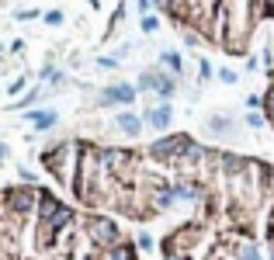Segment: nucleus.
Wrapping results in <instances>:
<instances>
[{"label":"nucleus","mask_w":274,"mask_h":260,"mask_svg":"<svg viewBox=\"0 0 274 260\" xmlns=\"http://www.w3.org/2000/svg\"><path fill=\"white\" fill-rule=\"evenodd\" d=\"M21 87H24V76H17V80H14V83H10V90H7V94H17V90H21Z\"/></svg>","instance_id":"aec40b11"},{"label":"nucleus","mask_w":274,"mask_h":260,"mask_svg":"<svg viewBox=\"0 0 274 260\" xmlns=\"http://www.w3.org/2000/svg\"><path fill=\"white\" fill-rule=\"evenodd\" d=\"M7 156H10V149H7V146L0 142V160H7Z\"/></svg>","instance_id":"412c9836"},{"label":"nucleus","mask_w":274,"mask_h":260,"mask_svg":"<svg viewBox=\"0 0 274 260\" xmlns=\"http://www.w3.org/2000/svg\"><path fill=\"white\" fill-rule=\"evenodd\" d=\"M0 260H139V247L111 215L76 212L38 184H14L0 191Z\"/></svg>","instance_id":"f257e3e1"},{"label":"nucleus","mask_w":274,"mask_h":260,"mask_svg":"<svg viewBox=\"0 0 274 260\" xmlns=\"http://www.w3.org/2000/svg\"><path fill=\"white\" fill-rule=\"evenodd\" d=\"M247 108H250V111L264 108V97H261V94H250V97H247Z\"/></svg>","instance_id":"4468645a"},{"label":"nucleus","mask_w":274,"mask_h":260,"mask_svg":"<svg viewBox=\"0 0 274 260\" xmlns=\"http://www.w3.org/2000/svg\"><path fill=\"white\" fill-rule=\"evenodd\" d=\"M160 63L167 66L174 76H181V69H184V59H181V52H170V49H167V52H160Z\"/></svg>","instance_id":"423d86ee"},{"label":"nucleus","mask_w":274,"mask_h":260,"mask_svg":"<svg viewBox=\"0 0 274 260\" xmlns=\"http://www.w3.org/2000/svg\"><path fill=\"white\" fill-rule=\"evenodd\" d=\"M198 76H202V80L212 76V63H208V59H198Z\"/></svg>","instance_id":"2eb2a0df"},{"label":"nucleus","mask_w":274,"mask_h":260,"mask_svg":"<svg viewBox=\"0 0 274 260\" xmlns=\"http://www.w3.org/2000/svg\"><path fill=\"white\" fill-rule=\"evenodd\" d=\"M156 83H160V69H146L139 76V90H156Z\"/></svg>","instance_id":"1a4fd4ad"},{"label":"nucleus","mask_w":274,"mask_h":260,"mask_svg":"<svg viewBox=\"0 0 274 260\" xmlns=\"http://www.w3.org/2000/svg\"><path fill=\"white\" fill-rule=\"evenodd\" d=\"M174 90H177V80L170 76V73H160V83H156V94L167 101V97H174Z\"/></svg>","instance_id":"6e6552de"},{"label":"nucleus","mask_w":274,"mask_h":260,"mask_svg":"<svg viewBox=\"0 0 274 260\" xmlns=\"http://www.w3.org/2000/svg\"><path fill=\"white\" fill-rule=\"evenodd\" d=\"M45 24H63V10H49L45 14Z\"/></svg>","instance_id":"dca6fc26"},{"label":"nucleus","mask_w":274,"mask_h":260,"mask_svg":"<svg viewBox=\"0 0 274 260\" xmlns=\"http://www.w3.org/2000/svg\"><path fill=\"white\" fill-rule=\"evenodd\" d=\"M17 17H21V21H31V17H38V10H35V7H31V10H21V14H17Z\"/></svg>","instance_id":"6ab92c4d"},{"label":"nucleus","mask_w":274,"mask_h":260,"mask_svg":"<svg viewBox=\"0 0 274 260\" xmlns=\"http://www.w3.org/2000/svg\"><path fill=\"white\" fill-rule=\"evenodd\" d=\"M28 122H31V129L35 132H49L56 122H59V115L49 111V108H42V111H28Z\"/></svg>","instance_id":"39448f33"},{"label":"nucleus","mask_w":274,"mask_h":260,"mask_svg":"<svg viewBox=\"0 0 274 260\" xmlns=\"http://www.w3.org/2000/svg\"><path fill=\"white\" fill-rule=\"evenodd\" d=\"M38 97H42V90H38V87H35V90H28V94H24V97H21V101H14V108H28V104H35V101H38Z\"/></svg>","instance_id":"9b49d317"},{"label":"nucleus","mask_w":274,"mask_h":260,"mask_svg":"<svg viewBox=\"0 0 274 260\" xmlns=\"http://www.w3.org/2000/svg\"><path fill=\"white\" fill-rule=\"evenodd\" d=\"M219 80H222V83H236V80H240V73H236V69H226V66H222V69H219Z\"/></svg>","instance_id":"ddd939ff"},{"label":"nucleus","mask_w":274,"mask_h":260,"mask_svg":"<svg viewBox=\"0 0 274 260\" xmlns=\"http://www.w3.org/2000/svg\"><path fill=\"white\" fill-rule=\"evenodd\" d=\"M264 236H268V250L274 257V201H271V212H268V226H264Z\"/></svg>","instance_id":"9d476101"},{"label":"nucleus","mask_w":274,"mask_h":260,"mask_svg":"<svg viewBox=\"0 0 274 260\" xmlns=\"http://www.w3.org/2000/svg\"><path fill=\"white\" fill-rule=\"evenodd\" d=\"M142 118L139 115H132V111H118L115 115V129L122 132V135H129V139H136V135H142Z\"/></svg>","instance_id":"7ed1b4c3"},{"label":"nucleus","mask_w":274,"mask_h":260,"mask_svg":"<svg viewBox=\"0 0 274 260\" xmlns=\"http://www.w3.org/2000/svg\"><path fill=\"white\" fill-rule=\"evenodd\" d=\"M160 28V17H153V14H142V31L149 35V31H156Z\"/></svg>","instance_id":"f8f14e48"},{"label":"nucleus","mask_w":274,"mask_h":260,"mask_svg":"<svg viewBox=\"0 0 274 260\" xmlns=\"http://www.w3.org/2000/svg\"><path fill=\"white\" fill-rule=\"evenodd\" d=\"M136 101V87L132 83H115V87H104V94H101V101L97 104H132Z\"/></svg>","instance_id":"f03ea898"},{"label":"nucleus","mask_w":274,"mask_h":260,"mask_svg":"<svg viewBox=\"0 0 274 260\" xmlns=\"http://www.w3.org/2000/svg\"><path fill=\"white\" fill-rule=\"evenodd\" d=\"M136 247L142 250V254H153V250L160 247V240H156L153 233H146V229H139V233H136Z\"/></svg>","instance_id":"0eeeda50"},{"label":"nucleus","mask_w":274,"mask_h":260,"mask_svg":"<svg viewBox=\"0 0 274 260\" xmlns=\"http://www.w3.org/2000/svg\"><path fill=\"white\" fill-rule=\"evenodd\" d=\"M170 122H174V111H170V104L163 101V104H156L153 111H146V125H153V129L167 132L170 129Z\"/></svg>","instance_id":"20e7f679"},{"label":"nucleus","mask_w":274,"mask_h":260,"mask_svg":"<svg viewBox=\"0 0 274 260\" xmlns=\"http://www.w3.org/2000/svg\"><path fill=\"white\" fill-rule=\"evenodd\" d=\"M136 3H139V10H142V14H149L153 7H160V0H136Z\"/></svg>","instance_id":"a211bd4d"},{"label":"nucleus","mask_w":274,"mask_h":260,"mask_svg":"<svg viewBox=\"0 0 274 260\" xmlns=\"http://www.w3.org/2000/svg\"><path fill=\"white\" fill-rule=\"evenodd\" d=\"M264 122H268V118H261V115H254V111H250V115H247V125H250V129H261V125H264Z\"/></svg>","instance_id":"f3484780"}]
</instances>
